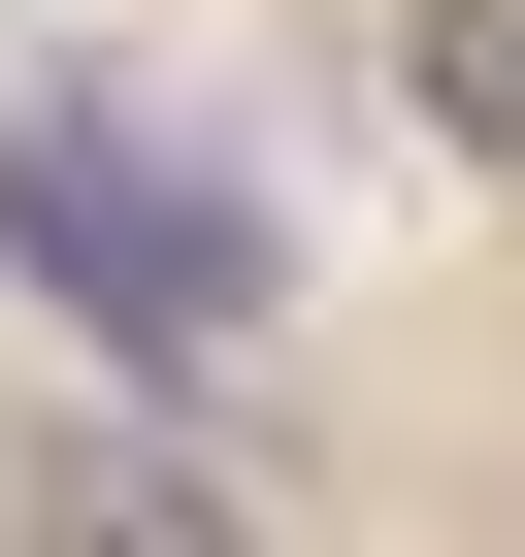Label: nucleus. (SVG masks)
<instances>
[{"label": "nucleus", "mask_w": 525, "mask_h": 557, "mask_svg": "<svg viewBox=\"0 0 525 557\" xmlns=\"http://www.w3.org/2000/svg\"><path fill=\"white\" fill-rule=\"evenodd\" d=\"M34 557H262V524H230V492L99 394V426H34Z\"/></svg>", "instance_id": "2"}, {"label": "nucleus", "mask_w": 525, "mask_h": 557, "mask_svg": "<svg viewBox=\"0 0 525 557\" xmlns=\"http://www.w3.org/2000/svg\"><path fill=\"white\" fill-rule=\"evenodd\" d=\"M394 66H427V132H460V164L525 197V0H427V34H394Z\"/></svg>", "instance_id": "3"}, {"label": "nucleus", "mask_w": 525, "mask_h": 557, "mask_svg": "<svg viewBox=\"0 0 525 557\" xmlns=\"http://www.w3.org/2000/svg\"><path fill=\"white\" fill-rule=\"evenodd\" d=\"M0 262L132 361V394H230L262 329H296V262H262V197H197L132 99H0Z\"/></svg>", "instance_id": "1"}]
</instances>
